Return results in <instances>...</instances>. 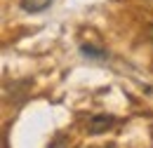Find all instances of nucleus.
<instances>
[{"label":"nucleus","mask_w":153,"mask_h":148,"mask_svg":"<svg viewBox=\"0 0 153 148\" xmlns=\"http://www.w3.org/2000/svg\"><path fill=\"white\" fill-rule=\"evenodd\" d=\"M113 115H94V118H90V125H87V130L90 134H101V132L111 130L113 127Z\"/></svg>","instance_id":"f257e3e1"},{"label":"nucleus","mask_w":153,"mask_h":148,"mask_svg":"<svg viewBox=\"0 0 153 148\" xmlns=\"http://www.w3.org/2000/svg\"><path fill=\"white\" fill-rule=\"evenodd\" d=\"M149 33H151V38H153V26H151V28H149Z\"/></svg>","instance_id":"39448f33"},{"label":"nucleus","mask_w":153,"mask_h":148,"mask_svg":"<svg viewBox=\"0 0 153 148\" xmlns=\"http://www.w3.org/2000/svg\"><path fill=\"white\" fill-rule=\"evenodd\" d=\"M80 52H82L85 56H90V59H104V56H106L104 50H94L92 45H82V47H80Z\"/></svg>","instance_id":"7ed1b4c3"},{"label":"nucleus","mask_w":153,"mask_h":148,"mask_svg":"<svg viewBox=\"0 0 153 148\" xmlns=\"http://www.w3.org/2000/svg\"><path fill=\"white\" fill-rule=\"evenodd\" d=\"M54 0H19V7L28 14H38V12H45Z\"/></svg>","instance_id":"f03ea898"},{"label":"nucleus","mask_w":153,"mask_h":148,"mask_svg":"<svg viewBox=\"0 0 153 148\" xmlns=\"http://www.w3.org/2000/svg\"><path fill=\"white\" fill-rule=\"evenodd\" d=\"M50 148H68V139H66V136H57V139L50 144Z\"/></svg>","instance_id":"20e7f679"}]
</instances>
